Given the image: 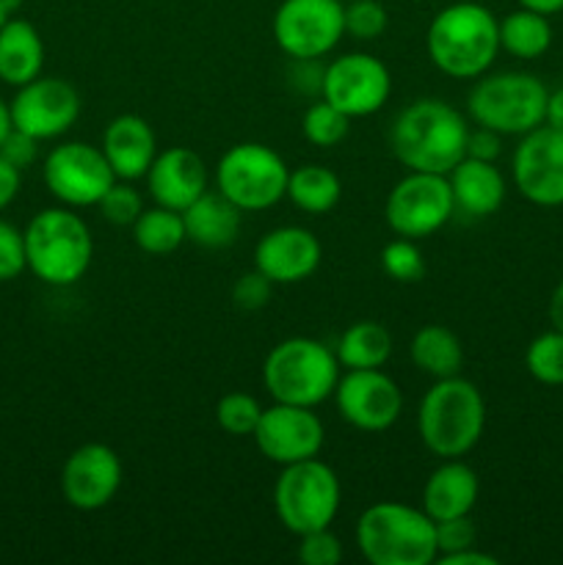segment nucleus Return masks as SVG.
I'll list each match as a JSON object with an SVG mask.
<instances>
[{"label":"nucleus","instance_id":"f257e3e1","mask_svg":"<svg viewBox=\"0 0 563 565\" xmlns=\"http://www.w3.org/2000/svg\"><path fill=\"white\" fill-rule=\"evenodd\" d=\"M469 125L458 108L436 97L414 99L392 121L390 147L408 171L450 174L467 158Z\"/></svg>","mask_w":563,"mask_h":565},{"label":"nucleus","instance_id":"f03ea898","mask_svg":"<svg viewBox=\"0 0 563 565\" xmlns=\"http://www.w3.org/2000/svg\"><path fill=\"white\" fill-rule=\"evenodd\" d=\"M425 50L442 75L478 81L500 53V20L472 0L450 3L431 20Z\"/></svg>","mask_w":563,"mask_h":565},{"label":"nucleus","instance_id":"7ed1b4c3","mask_svg":"<svg viewBox=\"0 0 563 565\" xmlns=\"http://www.w3.org/2000/svg\"><path fill=\"white\" fill-rule=\"evenodd\" d=\"M486 428V401L472 381L439 379L419 401L417 430L425 450L442 458H464Z\"/></svg>","mask_w":563,"mask_h":565},{"label":"nucleus","instance_id":"20e7f679","mask_svg":"<svg viewBox=\"0 0 563 565\" xmlns=\"http://www.w3.org/2000/svg\"><path fill=\"white\" fill-rule=\"evenodd\" d=\"M28 270L50 287H70L86 276L94 257V237L72 207H47L22 230Z\"/></svg>","mask_w":563,"mask_h":565},{"label":"nucleus","instance_id":"39448f33","mask_svg":"<svg viewBox=\"0 0 563 565\" xmlns=\"http://www.w3.org/2000/svg\"><path fill=\"white\" fill-rule=\"evenodd\" d=\"M357 546L370 565L436 563V522L406 502H375L357 519Z\"/></svg>","mask_w":563,"mask_h":565},{"label":"nucleus","instance_id":"423d86ee","mask_svg":"<svg viewBox=\"0 0 563 565\" xmlns=\"http://www.w3.org/2000/svg\"><path fill=\"white\" fill-rule=\"evenodd\" d=\"M263 381L274 403L315 408L334 397L340 362L337 353L320 340L290 337L265 356Z\"/></svg>","mask_w":563,"mask_h":565},{"label":"nucleus","instance_id":"0eeeda50","mask_svg":"<svg viewBox=\"0 0 563 565\" xmlns=\"http://www.w3.org/2000/svg\"><path fill=\"white\" fill-rule=\"evenodd\" d=\"M546 97V86L530 72H495L478 77L467 97V110L475 125L500 136H524L544 125Z\"/></svg>","mask_w":563,"mask_h":565},{"label":"nucleus","instance_id":"6e6552de","mask_svg":"<svg viewBox=\"0 0 563 565\" xmlns=\"http://www.w3.org/2000/svg\"><path fill=\"white\" fill-rule=\"evenodd\" d=\"M274 511L293 535L331 527L340 511V478L320 458L282 467L274 483Z\"/></svg>","mask_w":563,"mask_h":565},{"label":"nucleus","instance_id":"1a4fd4ad","mask_svg":"<svg viewBox=\"0 0 563 565\" xmlns=\"http://www.w3.org/2000/svg\"><path fill=\"white\" fill-rule=\"evenodd\" d=\"M287 177L290 169L265 143H235L226 149L215 169V185L243 213H259L287 196Z\"/></svg>","mask_w":563,"mask_h":565},{"label":"nucleus","instance_id":"9d476101","mask_svg":"<svg viewBox=\"0 0 563 565\" xmlns=\"http://www.w3.org/2000/svg\"><path fill=\"white\" fill-rule=\"evenodd\" d=\"M44 188L64 207H97L99 199L116 182L103 149L86 141L59 143L42 163Z\"/></svg>","mask_w":563,"mask_h":565},{"label":"nucleus","instance_id":"9b49d317","mask_svg":"<svg viewBox=\"0 0 563 565\" xmlns=\"http://www.w3.org/2000/svg\"><path fill=\"white\" fill-rule=\"evenodd\" d=\"M456 215L447 174L408 171L390 191L384 218L397 237L423 241L436 235Z\"/></svg>","mask_w":563,"mask_h":565},{"label":"nucleus","instance_id":"f8f14e48","mask_svg":"<svg viewBox=\"0 0 563 565\" xmlns=\"http://www.w3.org/2000/svg\"><path fill=\"white\" fill-rule=\"evenodd\" d=\"M274 39L290 58H323L346 36L342 0H282L274 14Z\"/></svg>","mask_w":563,"mask_h":565},{"label":"nucleus","instance_id":"ddd939ff","mask_svg":"<svg viewBox=\"0 0 563 565\" xmlns=\"http://www.w3.org/2000/svg\"><path fill=\"white\" fill-rule=\"evenodd\" d=\"M11 125L36 141H53L70 132L81 116V94L61 77H33L9 99Z\"/></svg>","mask_w":563,"mask_h":565},{"label":"nucleus","instance_id":"4468645a","mask_svg":"<svg viewBox=\"0 0 563 565\" xmlns=\"http://www.w3.org/2000/svg\"><path fill=\"white\" fill-rule=\"evenodd\" d=\"M323 99L342 114L359 119L373 116L390 103L392 77L384 61L370 53H346L323 72Z\"/></svg>","mask_w":563,"mask_h":565},{"label":"nucleus","instance_id":"2eb2a0df","mask_svg":"<svg viewBox=\"0 0 563 565\" xmlns=\"http://www.w3.org/2000/svg\"><path fill=\"white\" fill-rule=\"evenodd\" d=\"M513 185L535 207L563 204V130L539 125L519 136L511 160Z\"/></svg>","mask_w":563,"mask_h":565},{"label":"nucleus","instance_id":"dca6fc26","mask_svg":"<svg viewBox=\"0 0 563 565\" xmlns=\"http://www.w3.org/2000/svg\"><path fill=\"white\" fill-rule=\"evenodd\" d=\"M334 406L351 428L384 434L401 419L403 392L384 370H346L337 381Z\"/></svg>","mask_w":563,"mask_h":565},{"label":"nucleus","instance_id":"f3484780","mask_svg":"<svg viewBox=\"0 0 563 565\" xmlns=\"http://www.w3.org/2000/svg\"><path fill=\"white\" fill-rule=\"evenodd\" d=\"M259 452L270 463L290 467V463L318 458L323 450L326 430L318 414L307 406H290V403H274L265 408L254 430Z\"/></svg>","mask_w":563,"mask_h":565},{"label":"nucleus","instance_id":"a211bd4d","mask_svg":"<svg viewBox=\"0 0 563 565\" xmlns=\"http://www.w3.org/2000/svg\"><path fill=\"white\" fill-rule=\"evenodd\" d=\"M121 486V461L108 445L88 441L72 450L61 467V494L75 511L92 513L108 505Z\"/></svg>","mask_w":563,"mask_h":565},{"label":"nucleus","instance_id":"6ab92c4d","mask_svg":"<svg viewBox=\"0 0 563 565\" xmlns=\"http://www.w3.org/2000/svg\"><path fill=\"white\" fill-rule=\"evenodd\" d=\"M323 248L304 226H276L254 248V268L274 285H298L318 270Z\"/></svg>","mask_w":563,"mask_h":565},{"label":"nucleus","instance_id":"aec40b11","mask_svg":"<svg viewBox=\"0 0 563 565\" xmlns=\"http://www.w3.org/2000/svg\"><path fill=\"white\" fill-rule=\"evenodd\" d=\"M147 185L155 204L182 213L208 191V166L193 149L169 147L149 166Z\"/></svg>","mask_w":563,"mask_h":565},{"label":"nucleus","instance_id":"412c9836","mask_svg":"<svg viewBox=\"0 0 563 565\" xmlns=\"http://www.w3.org/2000/svg\"><path fill=\"white\" fill-rule=\"evenodd\" d=\"M103 154L116 180H141L158 158V138L152 125L138 114H121L110 119L103 132Z\"/></svg>","mask_w":563,"mask_h":565},{"label":"nucleus","instance_id":"4be33fe9","mask_svg":"<svg viewBox=\"0 0 563 565\" xmlns=\"http://www.w3.org/2000/svg\"><path fill=\"white\" fill-rule=\"evenodd\" d=\"M478 494L480 480L475 475V469L469 463H464L461 458H447L425 480L423 511L434 522L469 516L475 502H478Z\"/></svg>","mask_w":563,"mask_h":565},{"label":"nucleus","instance_id":"5701e85b","mask_svg":"<svg viewBox=\"0 0 563 565\" xmlns=\"http://www.w3.org/2000/svg\"><path fill=\"white\" fill-rule=\"evenodd\" d=\"M456 213L467 218H489L506 202V177L489 160L464 158L447 174Z\"/></svg>","mask_w":563,"mask_h":565},{"label":"nucleus","instance_id":"b1692460","mask_svg":"<svg viewBox=\"0 0 563 565\" xmlns=\"http://www.w3.org/2000/svg\"><path fill=\"white\" fill-rule=\"evenodd\" d=\"M243 210L232 204L221 191H204L191 207L182 210L185 241L202 248H226L237 241L243 226Z\"/></svg>","mask_w":563,"mask_h":565},{"label":"nucleus","instance_id":"393cba45","mask_svg":"<svg viewBox=\"0 0 563 565\" xmlns=\"http://www.w3.org/2000/svg\"><path fill=\"white\" fill-rule=\"evenodd\" d=\"M44 42L36 25L20 17H9L0 28V81L20 88L42 75Z\"/></svg>","mask_w":563,"mask_h":565},{"label":"nucleus","instance_id":"a878e982","mask_svg":"<svg viewBox=\"0 0 563 565\" xmlns=\"http://www.w3.org/2000/svg\"><path fill=\"white\" fill-rule=\"evenodd\" d=\"M408 356H412L414 367L423 370L434 381L453 379V375H461L464 345L456 331H450L447 326L428 323L412 337Z\"/></svg>","mask_w":563,"mask_h":565},{"label":"nucleus","instance_id":"bb28decb","mask_svg":"<svg viewBox=\"0 0 563 565\" xmlns=\"http://www.w3.org/2000/svg\"><path fill=\"white\" fill-rule=\"evenodd\" d=\"M334 353L346 370H381L392 356V334L384 323L359 320L342 331Z\"/></svg>","mask_w":563,"mask_h":565},{"label":"nucleus","instance_id":"cd10ccee","mask_svg":"<svg viewBox=\"0 0 563 565\" xmlns=\"http://www.w3.org/2000/svg\"><path fill=\"white\" fill-rule=\"evenodd\" d=\"M342 196L340 177L331 169L318 163L298 166L287 177V199L296 204L301 213L309 215H326L337 207Z\"/></svg>","mask_w":563,"mask_h":565},{"label":"nucleus","instance_id":"c85d7f7f","mask_svg":"<svg viewBox=\"0 0 563 565\" xmlns=\"http://www.w3.org/2000/svg\"><path fill=\"white\" fill-rule=\"evenodd\" d=\"M552 25L550 17L519 6L517 11L500 20V50L513 58H539L550 50Z\"/></svg>","mask_w":563,"mask_h":565},{"label":"nucleus","instance_id":"c756f323","mask_svg":"<svg viewBox=\"0 0 563 565\" xmlns=\"http://www.w3.org/2000/svg\"><path fill=\"white\" fill-rule=\"evenodd\" d=\"M132 241L144 254L152 257H166V254L177 252L185 243V224H182V213L169 207H144L138 221L132 224Z\"/></svg>","mask_w":563,"mask_h":565},{"label":"nucleus","instance_id":"7c9ffc66","mask_svg":"<svg viewBox=\"0 0 563 565\" xmlns=\"http://www.w3.org/2000/svg\"><path fill=\"white\" fill-rule=\"evenodd\" d=\"M348 130H351V116H346L340 108L326 103V99L312 103L304 110L301 132L309 143H315V147H337V143L346 141Z\"/></svg>","mask_w":563,"mask_h":565},{"label":"nucleus","instance_id":"2f4dec72","mask_svg":"<svg viewBox=\"0 0 563 565\" xmlns=\"http://www.w3.org/2000/svg\"><path fill=\"white\" fill-rule=\"evenodd\" d=\"M524 367L539 384L563 386V331L552 329L535 337L524 351Z\"/></svg>","mask_w":563,"mask_h":565},{"label":"nucleus","instance_id":"473e14b6","mask_svg":"<svg viewBox=\"0 0 563 565\" xmlns=\"http://www.w3.org/2000/svg\"><path fill=\"white\" fill-rule=\"evenodd\" d=\"M381 270L390 276L392 281L401 285H417L425 279V257L419 252L417 241L408 237H395L381 248Z\"/></svg>","mask_w":563,"mask_h":565},{"label":"nucleus","instance_id":"72a5a7b5","mask_svg":"<svg viewBox=\"0 0 563 565\" xmlns=\"http://www.w3.org/2000/svg\"><path fill=\"white\" fill-rule=\"evenodd\" d=\"M265 408L248 392H230L215 406V419L230 436H254Z\"/></svg>","mask_w":563,"mask_h":565},{"label":"nucleus","instance_id":"f704fd0d","mask_svg":"<svg viewBox=\"0 0 563 565\" xmlns=\"http://www.w3.org/2000/svg\"><path fill=\"white\" fill-rule=\"evenodd\" d=\"M99 215L114 226H132L144 213V196L127 180H116L97 204Z\"/></svg>","mask_w":563,"mask_h":565},{"label":"nucleus","instance_id":"c9c22d12","mask_svg":"<svg viewBox=\"0 0 563 565\" xmlns=\"http://www.w3.org/2000/svg\"><path fill=\"white\" fill-rule=\"evenodd\" d=\"M386 9L379 0H348L346 3V33L359 42H373L386 31Z\"/></svg>","mask_w":563,"mask_h":565},{"label":"nucleus","instance_id":"e433bc0d","mask_svg":"<svg viewBox=\"0 0 563 565\" xmlns=\"http://www.w3.org/2000/svg\"><path fill=\"white\" fill-rule=\"evenodd\" d=\"M298 561L304 565H337L342 561V541L331 533V527L312 530L298 535Z\"/></svg>","mask_w":563,"mask_h":565},{"label":"nucleus","instance_id":"4c0bfd02","mask_svg":"<svg viewBox=\"0 0 563 565\" xmlns=\"http://www.w3.org/2000/svg\"><path fill=\"white\" fill-rule=\"evenodd\" d=\"M22 270H28L25 237H22V230L0 218V285L17 279Z\"/></svg>","mask_w":563,"mask_h":565},{"label":"nucleus","instance_id":"58836bf2","mask_svg":"<svg viewBox=\"0 0 563 565\" xmlns=\"http://www.w3.org/2000/svg\"><path fill=\"white\" fill-rule=\"evenodd\" d=\"M478 541V527L472 524L469 516L458 519H445V522H436V561L447 555H456V552L469 550Z\"/></svg>","mask_w":563,"mask_h":565},{"label":"nucleus","instance_id":"ea45409f","mask_svg":"<svg viewBox=\"0 0 563 565\" xmlns=\"http://www.w3.org/2000/svg\"><path fill=\"white\" fill-rule=\"evenodd\" d=\"M274 296V281L263 274V270H248L232 287V301L237 309H246V312H257Z\"/></svg>","mask_w":563,"mask_h":565},{"label":"nucleus","instance_id":"a19ab883","mask_svg":"<svg viewBox=\"0 0 563 565\" xmlns=\"http://www.w3.org/2000/svg\"><path fill=\"white\" fill-rule=\"evenodd\" d=\"M39 143H42V141H36L33 136H28V132L17 130V127H14V130L6 136V141L0 143V154H3V158L9 160L14 169L25 171V169H31L33 163H36Z\"/></svg>","mask_w":563,"mask_h":565},{"label":"nucleus","instance_id":"79ce46f5","mask_svg":"<svg viewBox=\"0 0 563 565\" xmlns=\"http://www.w3.org/2000/svg\"><path fill=\"white\" fill-rule=\"evenodd\" d=\"M502 152V136L500 132L489 130V127H480L478 130H469L467 136V158L475 160H489L495 163Z\"/></svg>","mask_w":563,"mask_h":565},{"label":"nucleus","instance_id":"37998d69","mask_svg":"<svg viewBox=\"0 0 563 565\" xmlns=\"http://www.w3.org/2000/svg\"><path fill=\"white\" fill-rule=\"evenodd\" d=\"M20 188H22V171L14 169V166L0 154V213L14 202Z\"/></svg>","mask_w":563,"mask_h":565},{"label":"nucleus","instance_id":"c03bdc74","mask_svg":"<svg viewBox=\"0 0 563 565\" xmlns=\"http://www.w3.org/2000/svg\"><path fill=\"white\" fill-rule=\"evenodd\" d=\"M439 565H497L495 555H486L478 546H469V550L456 552V555H447L436 561Z\"/></svg>","mask_w":563,"mask_h":565},{"label":"nucleus","instance_id":"a18cd8bd","mask_svg":"<svg viewBox=\"0 0 563 565\" xmlns=\"http://www.w3.org/2000/svg\"><path fill=\"white\" fill-rule=\"evenodd\" d=\"M544 125L555 127V130H563V86L555 88V92H550V97H546Z\"/></svg>","mask_w":563,"mask_h":565},{"label":"nucleus","instance_id":"49530a36","mask_svg":"<svg viewBox=\"0 0 563 565\" xmlns=\"http://www.w3.org/2000/svg\"><path fill=\"white\" fill-rule=\"evenodd\" d=\"M550 323L552 329L563 331V279L557 281V287L552 290V298H550Z\"/></svg>","mask_w":563,"mask_h":565},{"label":"nucleus","instance_id":"de8ad7c7","mask_svg":"<svg viewBox=\"0 0 563 565\" xmlns=\"http://www.w3.org/2000/svg\"><path fill=\"white\" fill-rule=\"evenodd\" d=\"M519 6L530 11H539V14H546V17L563 11V0H519Z\"/></svg>","mask_w":563,"mask_h":565},{"label":"nucleus","instance_id":"09e8293b","mask_svg":"<svg viewBox=\"0 0 563 565\" xmlns=\"http://www.w3.org/2000/svg\"><path fill=\"white\" fill-rule=\"evenodd\" d=\"M11 130H14V125H11V108L9 103L0 97V143L6 141V136H9Z\"/></svg>","mask_w":563,"mask_h":565},{"label":"nucleus","instance_id":"8fccbe9b","mask_svg":"<svg viewBox=\"0 0 563 565\" xmlns=\"http://www.w3.org/2000/svg\"><path fill=\"white\" fill-rule=\"evenodd\" d=\"M0 3H3V9L9 11V14H14V11L22 6V0H0Z\"/></svg>","mask_w":563,"mask_h":565},{"label":"nucleus","instance_id":"3c124183","mask_svg":"<svg viewBox=\"0 0 563 565\" xmlns=\"http://www.w3.org/2000/svg\"><path fill=\"white\" fill-rule=\"evenodd\" d=\"M9 17H11V14H9V11L3 9V3H0V28H3V22L9 20Z\"/></svg>","mask_w":563,"mask_h":565},{"label":"nucleus","instance_id":"603ef678","mask_svg":"<svg viewBox=\"0 0 563 565\" xmlns=\"http://www.w3.org/2000/svg\"><path fill=\"white\" fill-rule=\"evenodd\" d=\"M342 3H348V0H342Z\"/></svg>","mask_w":563,"mask_h":565}]
</instances>
